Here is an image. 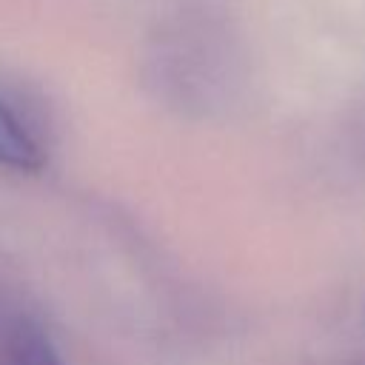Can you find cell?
Returning a JSON list of instances; mask_svg holds the SVG:
<instances>
[{"label": "cell", "instance_id": "obj_1", "mask_svg": "<svg viewBox=\"0 0 365 365\" xmlns=\"http://www.w3.org/2000/svg\"><path fill=\"white\" fill-rule=\"evenodd\" d=\"M46 165V148L29 120L0 97V168L11 171H40Z\"/></svg>", "mask_w": 365, "mask_h": 365}, {"label": "cell", "instance_id": "obj_2", "mask_svg": "<svg viewBox=\"0 0 365 365\" xmlns=\"http://www.w3.org/2000/svg\"><path fill=\"white\" fill-rule=\"evenodd\" d=\"M11 356L14 365H63L48 334L26 317L11 325Z\"/></svg>", "mask_w": 365, "mask_h": 365}]
</instances>
